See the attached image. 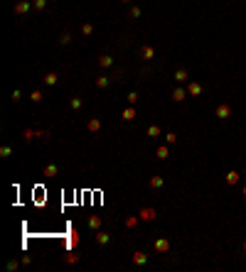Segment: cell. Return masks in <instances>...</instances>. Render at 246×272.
<instances>
[{
	"label": "cell",
	"instance_id": "1",
	"mask_svg": "<svg viewBox=\"0 0 246 272\" xmlns=\"http://www.w3.org/2000/svg\"><path fill=\"white\" fill-rule=\"evenodd\" d=\"M140 216H143V218H155V211H150V208H143Z\"/></svg>",
	"mask_w": 246,
	"mask_h": 272
}]
</instances>
